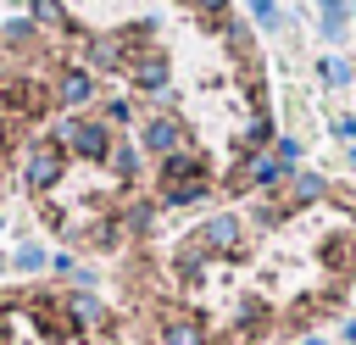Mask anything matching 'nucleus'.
Masks as SVG:
<instances>
[{
	"label": "nucleus",
	"mask_w": 356,
	"mask_h": 345,
	"mask_svg": "<svg viewBox=\"0 0 356 345\" xmlns=\"http://www.w3.org/2000/svg\"><path fill=\"white\" fill-rule=\"evenodd\" d=\"M56 145L67 150V156H83V161H106L111 156V128L100 122V117H72V122H61L56 128Z\"/></svg>",
	"instance_id": "f257e3e1"
},
{
	"label": "nucleus",
	"mask_w": 356,
	"mask_h": 345,
	"mask_svg": "<svg viewBox=\"0 0 356 345\" xmlns=\"http://www.w3.org/2000/svg\"><path fill=\"white\" fill-rule=\"evenodd\" d=\"M156 345H211V339H206V323L195 312H167L156 328Z\"/></svg>",
	"instance_id": "39448f33"
},
{
	"label": "nucleus",
	"mask_w": 356,
	"mask_h": 345,
	"mask_svg": "<svg viewBox=\"0 0 356 345\" xmlns=\"http://www.w3.org/2000/svg\"><path fill=\"white\" fill-rule=\"evenodd\" d=\"M189 239H195L206 256H239V245H245V223H239L234 211H217V217H206Z\"/></svg>",
	"instance_id": "7ed1b4c3"
},
{
	"label": "nucleus",
	"mask_w": 356,
	"mask_h": 345,
	"mask_svg": "<svg viewBox=\"0 0 356 345\" xmlns=\"http://www.w3.org/2000/svg\"><path fill=\"white\" fill-rule=\"evenodd\" d=\"M33 22H44V28H67L61 0H33Z\"/></svg>",
	"instance_id": "dca6fc26"
},
{
	"label": "nucleus",
	"mask_w": 356,
	"mask_h": 345,
	"mask_svg": "<svg viewBox=\"0 0 356 345\" xmlns=\"http://www.w3.org/2000/svg\"><path fill=\"white\" fill-rule=\"evenodd\" d=\"M350 167H356V139H350Z\"/></svg>",
	"instance_id": "393cba45"
},
{
	"label": "nucleus",
	"mask_w": 356,
	"mask_h": 345,
	"mask_svg": "<svg viewBox=\"0 0 356 345\" xmlns=\"http://www.w3.org/2000/svg\"><path fill=\"white\" fill-rule=\"evenodd\" d=\"M128 83L145 89V95H161V83H167V50H145V56H134V61H128Z\"/></svg>",
	"instance_id": "0eeeda50"
},
{
	"label": "nucleus",
	"mask_w": 356,
	"mask_h": 345,
	"mask_svg": "<svg viewBox=\"0 0 356 345\" xmlns=\"http://www.w3.org/2000/svg\"><path fill=\"white\" fill-rule=\"evenodd\" d=\"M323 195H328V178H323V172H295V178L284 184L289 211H295V206H312V200H323Z\"/></svg>",
	"instance_id": "9d476101"
},
{
	"label": "nucleus",
	"mask_w": 356,
	"mask_h": 345,
	"mask_svg": "<svg viewBox=\"0 0 356 345\" xmlns=\"http://www.w3.org/2000/svg\"><path fill=\"white\" fill-rule=\"evenodd\" d=\"M189 178H206V161H200V150H172V156H161V184H189Z\"/></svg>",
	"instance_id": "1a4fd4ad"
},
{
	"label": "nucleus",
	"mask_w": 356,
	"mask_h": 345,
	"mask_svg": "<svg viewBox=\"0 0 356 345\" xmlns=\"http://www.w3.org/2000/svg\"><path fill=\"white\" fill-rule=\"evenodd\" d=\"M67 317H72V328L78 334H111V312L95 300V295H67Z\"/></svg>",
	"instance_id": "423d86ee"
},
{
	"label": "nucleus",
	"mask_w": 356,
	"mask_h": 345,
	"mask_svg": "<svg viewBox=\"0 0 356 345\" xmlns=\"http://www.w3.org/2000/svg\"><path fill=\"white\" fill-rule=\"evenodd\" d=\"M250 6H256V11H261V17L273 22V0H250Z\"/></svg>",
	"instance_id": "4be33fe9"
},
{
	"label": "nucleus",
	"mask_w": 356,
	"mask_h": 345,
	"mask_svg": "<svg viewBox=\"0 0 356 345\" xmlns=\"http://www.w3.org/2000/svg\"><path fill=\"white\" fill-rule=\"evenodd\" d=\"M61 178H67V150H61L56 139H33L28 156H22V184H28L33 195H50Z\"/></svg>",
	"instance_id": "f03ea898"
},
{
	"label": "nucleus",
	"mask_w": 356,
	"mask_h": 345,
	"mask_svg": "<svg viewBox=\"0 0 356 345\" xmlns=\"http://www.w3.org/2000/svg\"><path fill=\"white\" fill-rule=\"evenodd\" d=\"M184 122H172V117H150L145 122V145L156 150V156H172V150H184Z\"/></svg>",
	"instance_id": "6e6552de"
},
{
	"label": "nucleus",
	"mask_w": 356,
	"mask_h": 345,
	"mask_svg": "<svg viewBox=\"0 0 356 345\" xmlns=\"http://www.w3.org/2000/svg\"><path fill=\"white\" fill-rule=\"evenodd\" d=\"M150 223H156V206L150 200H128L122 206V234H150Z\"/></svg>",
	"instance_id": "2eb2a0df"
},
{
	"label": "nucleus",
	"mask_w": 356,
	"mask_h": 345,
	"mask_svg": "<svg viewBox=\"0 0 356 345\" xmlns=\"http://www.w3.org/2000/svg\"><path fill=\"white\" fill-rule=\"evenodd\" d=\"M89 95H95V78H89L83 67H72V72H61V83H56V100H61V106H83Z\"/></svg>",
	"instance_id": "9b49d317"
},
{
	"label": "nucleus",
	"mask_w": 356,
	"mask_h": 345,
	"mask_svg": "<svg viewBox=\"0 0 356 345\" xmlns=\"http://www.w3.org/2000/svg\"><path fill=\"white\" fill-rule=\"evenodd\" d=\"M211 195V178H189V184H161V206H195Z\"/></svg>",
	"instance_id": "f8f14e48"
},
{
	"label": "nucleus",
	"mask_w": 356,
	"mask_h": 345,
	"mask_svg": "<svg viewBox=\"0 0 356 345\" xmlns=\"http://www.w3.org/2000/svg\"><path fill=\"white\" fill-rule=\"evenodd\" d=\"M106 167H111L122 184H134V178H139V150H134V139H117L111 156H106Z\"/></svg>",
	"instance_id": "ddd939ff"
},
{
	"label": "nucleus",
	"mask_w": 356,
	"mask_h": 345,
	"mask_svg": "<svg viewBox=\"0 0 356 345\" xmlns=\"http://www.w3.org/2000/svg\"><path fill=\"white\" fill-rule=\"evenodd\" d=\"M300 345H323V339H317V334H306V339H300Z\"/></svg>",
	"instance_id": "b1692460"
},
{
	"label": "nucleus",
	"mask_w": 356,
	"mask_h": 345,
	"mask_svg": "<svg viewBox=\"0 0 356 345\" xmlns=\"http://www.w3.org/2000/svg\"><path fill=\"white\" fill-rule=\"evenodd\" d=\"M278 178H284V161H278V156H267V150H250V156L228 172V189H234V195H250V189H278Z\"/></svg>",
	"instance_id": "20e7f679"
},
{
	"label": "nucleus",
	"mask_w": 356,
	"mask_h": 345,
	"mask_svg": "<svg viewBox=\"0 0 356 345\" xmlns=\"http://www.w3.org/2000/svg\"><path fill=\"white\" fill-rule=\"evenodd\" d=\"M28 39H33L28 22H11V28H6V45H28Z\"/></svg>",
	"instance_id": "a211bd4d"
},
{
	"label": "nucleus",
	"mask_w": 356,
	"mask_h": 345,
	"mask_svg": "<svg viewBox=\"0 0 356 345\" xmlns=\"http://www.w3.org/2000/svg\"><path fill=\"white\" fill-rule=\"evenodd\" d=\"M195 6H200L206 17H217V22H222V11H228V0H195Z\"/></svg>",
	"instance_id": "412c9836"
},
{
	"label": "nucleus",
	"mask_w": 356,
	"mask_h": 345,
	"mask_svg": "<svg viewBox=\"0 0 356 345\" xmlns=\"http://www.w3.org/2000/svg\"><path fill=\"white\" fill-rule=\"evenodd\" d=\"M300 156V139H278V161H295Z\"/></svg>",
	"instance_id": "aec40b11"
},
{
	"label": "nucleus",
	"mask_w": 356,
	"mask_h": 345,
	"mask_svg": "<svg viewBox=\"0 0 356 345\" xmlns=\"http://www.w3.org/2000/svg\"><path fill=\"white\" fill-rule=\"evenodd\" d=\"M17 267H22V273H39V267H44V250H39V245H22V250H17Z\"/></svg>",
	"instance_id": "f3484780"
},
{
	"label": "nucleus",
	"mask_w": 356,
	"mask_h": 345,
	"mask_svg": "<svg viewBox=\"0 0 356 345\" xmlns=\"http://www.w3.org/2000/svg\"><path fill=\"white\" fill-rule=\"evenodd\" d=\"M6 312H11V306H6V300H0V334H6Z\"/></svg>",
	"instance_id": "5701e85b"
},
{
	"label": "nucleus",
	"mask_w": 356,
	"mask_h": 345,
	"mask_svg": "<svg viewBox=\"0 0 356 345\" xmlns=\"http://www.w3.org/2000/svg\"><path fill=\"white\" fill-rule=\"evenodd\" d=\"M89 61H95V67H106V72L128 67V56H122V39H95V45H89Z\"/></svg>",
	"instance_id": "4468645a"
},
{
	"label": "nucleus",
	"mask_w": 356,
	"mask_h": 345,
	"mask_svg": "<svg viewBox=\"0 0 356 345\" xmlns=\"http://www.w3.org/2000/svg\"><path fill=\"white\" fill-rule=\"evenodd\" d=\"M100 122H106V128H111V122H128V100H111V106H106V117H100Z\"/></svg>",
	"instance_id": "6ab92c4d"
},
{
	"label": "nucleus",
	"mask_w": 356,
	"mask_h": 345,
	"mask_svg": "<svg viewBox=\"0 0 356 345\" xmlns=\"http://www.w3.org/2000/svg\"><path fill=\"white\" fill-rule=\"evenodd\" d=\"M0 228H6V217H0Z\"/></svg>",
	"instance_id": "a878e982"
}]
</instances>
